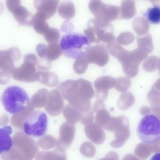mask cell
I'll use <instances>...</instances> for the list:
<instances>
[{
  "label": "cell",
  "mask_w": 160,
  "mask_h": 160,
  "mask_svg": "<svg viewBox=\"0 0 160 160\" xmlns=\"http://www.w3.org/2000/svg\"><path fill=\"white\" fill-rule=\"evenodd\" d=\"M12 129L10 126L0 128V155L11 150L13 141L11 137Z\"/></svg>",
  "instance_id": "obj_17"
},
{
  "label": "cell",
  "mask_w": 160,
  "mask_h": 160,
  "mask_svg": "<svg viewBox=\"0 0 160 160\" xmlns=\"http://www.w3.org/2000/svg\"><path fill=\"white\" fill-rule=\"evenodd\" d=\"M38 60L35 54H27L24 57V62L20 67L14 68L12 77L16 81L32 83L37 81V68Z\"/></svg>",
  "instance_id": "obj_6"
},
{
  "label": "cell",
  "mask_w": 160,
  "mask_h": 160,
  "mask_svg": "<svg viewBox=\"0 0 160 160\" xmlns=\"http://www.w3.org/2000/svg\"><path fill=\"white\" fill-rule=\"evenodd\" d=\"M116 83V79L110 76H104L97 79L94 82V86L98 101H104L109 95V89L115 87Z\"/></svg>",
  "instance_id": "obj_10"
},
{
  "label": "cell",
  "mask_w": 160,
  "mask_h": 160,
  "mask_svg": "<svg viewBox=\"0 0 160 160\" xmlns=\"http://www.w3.org/2000/svg\"><path fill=\"white\" fill-rule=\"evenodd\" d=\"M1 102L8 112L16 114L25 110L30 104L26 91L20 87H8L3 92Z\"/></svg>",
  "instance_id": "obj_2"
},
{
  "label": "cell",
  "mask_w": 160,
  "mask_h": 160,
  "mask_svg": "<svg viewBox=\"0 0 160 160\" xmlns=\"http://www.w3.org/2000/svg\"><path fill=\"white\" fill-rule=\"evenodd\" d=\"M48 122V117L45 112L33 111L26 116L22 124V129L28 137L39 138L46 133Z\"/></svg>",
  "instance_id": "obj_5"
},
{
  "label": "cell",
  "mask_w": 160,
  "mask_h": 160,
  "mask_svg": "<svg viewBox=\"0 0 160 160\" xmlns=\"http://www.w3.org/2000/svg\"><path fill=\"white\" fill-rule=\"evenodd\" d=\"M58 88L61 91L63 99L80 112H86L91 109L90 101L84 100L80 98L74 80H67L61 83L58 86Z\"/></svg>",
  "instance_id": "obj_7"
},
{
  "label": "cell",
  "mask_w": 160,
  "mask_h": 160,
  "mask_svg": "<svg viewBox=\"0 0 160 160\" xmlns=\"http://www.w3.org/2000/svg\"><path fill=\"white\" fill-rule=\"evenodd\" d=\"M148 1H150V2H151V1H152V0H148Z\"/></svg>",
  "instance_id": "obj_53"
},
{
  "label": "cell",
  "mask_w": 160,
  "mask_h": 160,
  "mask_svg": "<svg viewBox=\"0 0 160 160\" xmlns=\"http://www.w3.org/2000/svg\"><path fill=\"white\" fill-rule=\"evenodd\" d=\"M21 0H6V5L8 9L12 13V11L21 5Z\"/></svg>",
  "instance_id": "obj_45"
},
{
  "label": "cell",
  "mask_w": 160,
  "mask_h": 160,
  "mask_svg": "<svg viewBox=\"0 0 160 160\" xmlns=\"http://www.w3.org/2000/svg\"><path fill=\"white\" fill-rule=\"evenodd\" d=\"M151 2L155 6L160 7V0H152Z\"/></svg>",
  "instance_id": "obj_50"
},
{
  "label": "cell",
  "mask_w": 160,
  "mask_h": 160,
  "mask_svg": "<svg viewBox=\"0 0 160 160\" xmlns=\"http://www.w3.org/2000/svg\"><path fill=\"white\" fill-rule=\"evenodd\" d=\"M105 105H104L103 102L98 101L94 103V105H93V110L95 112H96L98 110H100L102 108H105Z\"/></svg>",
  "instance_id": "obj_48"
},
{
  "label": "cell",
  "mask_w": 160,
  "mask_h": 160,
  "mask_svg": "<svg viewBox=\"0 0 160 160\" xmlns=\"http://www.w3.org/2000/svg\"><path fill=\"white\" fill-rule=\"evenodd\" d=\"M94 115L93 110H90L86 112H82V117L80 122L85 126L92 123L94 121Z\"/></svg>",
  "instance_id": "obj_43"
},
{
  "label": "cell",
  "mask_w": 160,
  "mask_h": 160,
  "mask_svg": "<svg viewBox=\"0 0 160 160\" xmlns=\"http://www.w3.org/2000/svg\"><path fill=\"white\" fill-rule=\"evenodd\" d=\"M158 69H159V70L160 76V59H159L158 64Z\"/></svg>",
  "instance_id": "obj_52"
},
{
  "label": "cell",
  "mask_w": 160,
  "mask_h": 160,
  "mask_svg": "<svg viewBox=\"0 0 160 160\" xmlns=\"http://www.w3.org/2000/svg\"><path fill=\"white\" fill-rule=\"evenodd\" d=\"M133 27L134 31L139 35H144L149 31V23L147 20L142 17H137L133 21Z\"/></svg>",
  "instance_id": "obj_30"
},
{
  "label": "cell",
  "mask_w": 160,
  "mask_h": 160,
  "mask_svg": "<svg viewBox=\"0 0 160 160\" xmlns=\"http://www.w3.org/2000/svg\"><path fill=\"white\" fill-rule=\"evenodd\" d=\"M63 98L61 92L57 89L49 92L47 105L45 109L49 115L56 117L61 114L63 110Z\"/></svg>",
  "instance_id": "obj_9"
},
{
  "label": "cell",
  "mask_w": 160,
  "mask_h": 160,
  "mask_svg": "<svg viewBox=\"0 0 160 160\" xmlns=\"http://www.w3.org/2000/svg\"><path fill=\"white\" fill-rule=\"evenodd\" d=\"M46 16L40 12H37L33 16L32 26L34 30L38 33L44 35L47 30L49 28Z\"/></svg>",
  "instance_id": "obj_22"
},
{
  "label": "cell",
  "mask_w": 160,
  "mask_h": 160,
  "mask_svg": "<svg viewBox=\"0 0 160 160\" xmlns=\"http://www.w3.org/2000/svg\"><path fill=\"white\" fill-rule=\"evenodd\" d=\"M134 102V97L132 94L128 92H124L119 98L118 106L121 110H128L133 104Z\"/></svg>",
  "instance_id": "obj_34"
},
{
  "label": "cell",
  "mask_w": 160,
  "mask_h": 160,
  "mask_svg": "<svg viewBox=\"0 0 160 160\" xmlns=\"http://www.w3.org/2000/svg\"><path fill=\"white\" fill-rule=\"evenodd\" d=\"M76 127L68 122H65L60 127V138L57 142V147L66 150L73 142L76 133Z\"/></svg>",
  "instance_id": "obj_12"
},
{
  "label": "cell",
  "mask_w": 160,
  "mask_h": 160,
  "mask_svg": "<svg viewBox=\"0 0 160 160\" xmlns=\"http://www.w3.org/2000/svg\"><path fill=\"white\" fill-rule=\"evenodd\" d=\"M60 17L65 19H70L76 15V8L73 2L67 0L62 2L58 8Z\"/></svg>",
  "instance_id": "obj_25"
},
{
  "label": "cell",
  "mask_w": 160,
  "mask_h": 160,
  "mask_svg": "<svg viewBox=\"0 0 160 160\" xmlns=\"http://www.w3.org/2000/svg\"><path fill=\"white\" fill-rule=\"evenodd\" d=\"M85 57L88 64H94L100 67L105 66L110 59L107 49L101 45L90 48Z\"/></svg>",
  "instance_id": "obj_8"
},
{
  "label": "cell",
  "mask_w": 160,
  "mask_h": 160,
  "mask_svg": "<svg viewBox=\"0 0 160 160\" xmlns=\"http://www.w3.org/2000/svg\"><path fill=\"white\" fill-rule=\"evenodd\" d=\"M3 5L1 2H0V15L2 14L3 11Z\"/></svg>",
  "instance_id": "obj_51"
},
{
  "label": "cell",
  "mask_w": 160,
  "mask_h": 160,
  "mask_svg": "<svg viewBox=\"0 0 160 160\" xmlns=\"http://www.w3.org/2000/svg\"><path fill=\"white\" fill-rule=\"evenodd\" d=\"M59 81L58 76L53 72L38 70L37 81L40 83L52 88L58 85Z\"/></svg>",
  "instance_id": "obj_20"
},
{
  "label": "cell",
  "mask_w": 160,
  "mask_h": 160,
  "mask_svg": "<svg viewBox=\"0 0 160 160\" xmlns=\"http://www.w3.org/2000/svg\"><path fill=\"white\" fill-rule=\"evenodd\" d=\"M106 48L111 55L117 58L122 63L130 56V52L124 49L118 43L113 42L107 44Z\"/></svg>",
  "instance_id": "obj_19"
},
{
  "label": "cell",
  "mask_w": 160,
  "mask_h": 160,
  "mask_svg": "<svg viewBox=\"0 0 160 160\" xmlns=\"http://www.w3.org/2000/svg\"><path fill=\"white\" fill-rule=\"evenodd\" d=\"M88 64L85 58L78 59L73 64V69L78 75L84 74L87 70Z\"/></svg>",
  "instance_id": "obj_40"
},
{
  "label": "cell",
  "mask_w": 160,
  "mask_h": 160,
  "mask_svg": "<svg viewBox=\"0 0 160 160\" xmlns=\"http://www.w3.org/2000/svg\"><path fill=\"white\" fill-rule=\"evenodd\" d=\"M47 48V46L43 44H39L37 46V53L41 59H46Z\"/></svg>",
  "instance_id": "obj_46"
},
{
  "label": "cell",
  "mask_w": 160,
  "mask_h": 160,
  "mask_svg": "<svg viewBox=\"0 0 160 160\" xmlns=\"http://www.w3.org/2000/svg\"><path fill=\"white\" fill-rule=\"evenodd\" d=\"M96 113L97 114L95 117V123L104 129L109 123L112 116L105 107L98 110Z\"/></svg>",
  "instance_id": "obj_32"
},
{
  "label": "cell",
  "mask_w": 160,
  "mask_h": 160,
  "mask_svg": "<svg viewBox=\"0 0 160 160\" xmlns=\"http://www.w3.org/2000/svg\"><path fill=\"white\" fill-rule=\"evenodd\" d=\"M84 32L91 43L103 42L109 44L115 40L113 25L110 22H105L100 19L90 20L88 23L87 29L84 30Z\"/></svg>",
  "instance_id": "obj_3"
},
{
  "label": "cell",
  "mask_w": 160,
  "mask_h": 160,
  "mask_svg": "<svg viewBox=\"0 0 160 160\" xmlns=\"http://www.w3.org/2000/svg\"><path fill=\"white\" fill-rule=\"evenodd\" d=\"M103 5L104 3L101 0H91L89 2L88 8L96 18L100 16Z\"/></svg>",
  "instance_id": "obj_37"
},
{
  "label": "cell",
  "mask_w": 160,
  "mask_h": 160,
  "mask_svg": "<svg viewBox=\"0 0 160 160\" xmlns=\"http://www.w3.org/2000/svg\"><path fill=\"white\" fill-rule=\"evenodd\" d=\"M138 137L142 142L154 144L160 141V118L154 114L144 116L137 126Z\"/></svg>",
  "instance_id": "obj_4"
},
{
  "label": "cell",
  "mask_w": 160,
  "mask_h": 160,
  "mask_svg": "<svg viewBox=\"0 0 160 160\" xmlns=\"http://www.w3.org/2000/svg\"><path fill=\"white\" fill-rule=\"evenodd\" d=\"M11 13L13 14L15 20L20 25L25 26L32 25L33 15L24 6L20 5L15 8Z\"/></svg>",
  "instance_id": "obj_16"
},
{
  "label": "cell",
  "mask_w": 160,
  "mask_h": 160,
  "mask_svg": "<svg viewBox=\"0 0 160 160\" xmlns=\"http://www.w3.org/2000/svg\"><path fill=\"white\" fill-rule=\"evenodd\" d=\"M99 160H118V157L115 152L111 151L103 158Z\"/></svg>",
  "instance_id": "obj_47"
},
{
  "label": "cell",
  "mask_w": 160,
  "mask_h": 160,
  "mask_svg": "<svg viewBox=\"0 0 160 160\" xmlns=\"http://www.w3.org/2000/svg\"><path fill=\"white\" fill-rule=\"evenodd\" d=\"M148 56V52L139 48L132 51L130 52V59L139 65L143 60L146 59Z\"/></svg>",
  "instance_id": "obj_39"
},
{
  "label": "cell",
  "mask_w": 160,
  "mask_h": 160,
  "mask_svg": "<svg viewBox=\"0 0 160 160\" xmlns=\"http://www.w3.org/2000/svg\"><path fill=\"white\" fill-rule=\"evenodd\" d=\"M84 131L87 137L96 144H102L105 141V132L97 123H92L86 125L85 127Z\"/></svg>",
  "instance_id": "obj_14"
},
{
  "label": "cell",
  "mask_w": 160,
  "mask_h": 160,
  "mask_svg": "<svg viewBox=\"0 0 160 160\" xmlns=\"http://www.w3.org/2000/svg\"><path fill=\"white\" fill-rule=\"evenodd\" d=\"M97 18L100 19L107 22H110L117 19H120V7L104 3L100 16Z\"/></svg>",
  "instance_id": "obj_18"
},
{
  "label": "cell",
  "mask_w": 160,
  "mask_h": 160,
  "mask_svg": "<svg viewBox=\"0 0 160 160\" xmlns=\"http://www.w3.org/2000/svg\"><path fill=\"white\" fill-rule=\"evenodd\" d=\"M34 107L30 102L29 106L25 110L22 111L20 112L13 115L11 118V122L12 125L15 128L22 129V124L26 116L31 112L34 111Z\"/></svg>",
  "instance_id": "obj_27"
},
{
  "label": "cell",
  "mask_w": 160,
  "mask_h": 160,
  "mask_svg": "<svg viewBox=\"0 0 160 160\" xmlns=\"http://www.w3.org/2000/svg\"><path fill=\"white\" fill-rule=\"evenodd\" d=\"M134 39V37L132 33L126 32H122L117 38V42L122 45H128L131 44Z\"/></svg>",
  "instance_id": "obj_42"
},
{
  "label": "cell",
  "mask_w": 160,
  "mask_h": 160,
  "mask_svg": "<svg viewBox=\"0 0 160 160\" xmlns=\"http://www.w3.org/2000/svg\"><path fill=\"white\" fill-rule=\"evenodd\" d=\"M122 64L123 71L128 78H133L137 75L139 65L133 62L130 56Z\"/></svg>",
  "instance_id": "obj_29"
},
{
  "label": "cell",
  "mask_w": 160,
  "mask_h": 160,
  "mask_svg": "<svg viewBox=\"0 0 160 160\" xmlns=\"http://www.w3.org/2000/svg\"><path fill=\"white\" fill-rule=\"evenodd\" d=\"M120 7V19H129L136 13L135 2L133 0H122Z\"/></svg>",
  "instance_id": "obj_21"
},
{
  "label": "cell",
  "mask_w": 160,
  "mask_h": 160,
  "mask_svg": "<svg viewBox=\"0 0 160 160\" xmlns=\"http://www.w3.org/2000/svg\"><path fill=\"white\" fill-rule=\"evenodd\" d=\"M144 17L148 22L152 24L160 23V7L155 6L149 8L145 13Z\"/></svg>",
  "instance_id": "obj_33"
},
{
  "label": "cell",
  "mask_w": 160,
  "mask_h": 160,
  "mask_svg": "<svg viewBox=\"0 0 160 160\" xmlns=\"http://www.w3.org/2000/svg\"><path fill=\"white\" fill-rule=\"evenodd\" d=\"M57 140L52 135H47L43 136L38 141V145L45 150L52 149L56 146Z\"/></svg>",
  "instance_id": "obj_35"
},
{
  "label": "cell",
  "mask_w": 160,
  "mask_h": 160,
  "mask_svg": "<svg viewBox=\"0 0 160 160\" xmlns=\"http://www.w3.org/2000/svg\"><path fill=\"white\" fill-rule=\"evenodd\" d=\"M60 46L63 54L70 59L83 58L90 48L87 38L78 33H68L62 37Z\"/></svg>",
  "instance_id": "obj_1"
},
{
  "label": "cell",
  "mask_w": 160,
  "mask_h": 160,
  "mask_svg": "<svg viewBox=\"0 0 160 160\" xmlns=\"http://www.w3.org/2000/svg\"><path fill=\"white\" fill-rule=\"evenodd\" d=\"M137 42L138 43V48L148 53H151L153 51L154 46L151 35L148 34L142 37H137Z\"/></svg>",
  "instance_id": "obj_31"
},
{
  "label": "cell",
  "mask_w": 160,
  "mask_h": 160,
  "mask_svg": "<svg viewBox=\"0 0 160 160\" xmlns=\"http://www.w3.org/2000/svg\"><path fill=\"white\" fill-rule=\"evenodd\" d=\"M21 52L16 48L8 50L0 51V70L13 71L15 62L20 59Z\"/></svg>",
  "instance_id": "obj_11"
},
{
  "label": "cell",
  "mask_w": 160,
  "mask_h": 160,
  "mask_svg": "<svg viewBox=\"0 0 160 160\" xmlns=\"http://www.w3.org/2000/svg\"><path fill=\"white\" fill-rule=\"evenodd\" d=\"M38 158L40 160H67L66 150L57 147L54 151L41 152Z\"/></svg>",
  "instance_id": "obj_26"
},
{
  "label": "cell",
  "mask_w": 160,
  "mask_h": 160,
  "mask_svg": "<svg viewBox=\"0 0 160 160\" xmlns=\"http://www.w3.org/2000/svg\"><path fill=\"white\" fill-rule=\"evenodd\" d=\"M130 85V80L128 78L123 77L117 79L115 88L119 92H125L129 89Z\"/></svg>",
  "instance_id": "obj_41"
},
{
  "label": "cell",
  "mask_w": 160,
  "mask_h": 160,
  "mask_svg": "<svg viewBox=\"0 0 160 160\" xmlns=\"http://www.w3.org/2000/svg\"><path fill=\"white\" fill-rule=\"evenodd\" d=\"M76 88L78 94L82 99L90 101L95 93L92 84L88 80L80 79L75 81Z\"/></svg>",
  "instance_id": "obj_15"
},
{
  "label": "cell",
  "mask_w": 160,
  "mask_h": 160,
  "mask_svg": "<svg viewBox=\"0 0 160 160\" xmlns=\"http://www.w3.org/2000/svg\"><path fill=\"white\" fill-rule=\"evenodd\" d=\"M59 30L55 28H49L44 34V38L49 43H57L60 38Z\"/></svg>",
  "instance_id": "obj_38"
},
{
  "label": "cell",
  "mask_w": 160,
  "mask_h": 160,
  "mask_svg": "<svg viewBox=\"0 0 160 160\" xmlns=\"http://www.w3.org/2000/svg\"><path fill=\"white\" fill-rule=\"evenodd\" d=\"M62 54L61 46L57 43H49L47 46L46 60L50 62L56 61Z\"/></svg>",
  "instance_id": "obj_28"
},
{
  "label": "cell",
  "mask_w": 160,
  "mask_h": 160,
  "mask_svg": "<svg viewBox=\"0 0 160 160\" xmlns=\"http://www.w3.org/2000/svg\"><path fill=\"white\" fill-rule=\"evenodd\" d=\"M49 93L48 90L45 88L38 90L32 97L30 101L31 104L37 109L45 107L48 102Z\"/></svg>",
  "instance_id": "obj_24"
},
{
  "label": "cell",
  "mask_w": 160,
  "mask_h": 160,
  "mask_svg": "<svg viewBox=\"0 0 160 160\" xmlns=\"http://www.w3.org/2000/svg\"><path fill=\"white\" fill-rule=\"evenodd\" d=\"M60 0H34V6L38 12L45 15L47 19L51 18L56 13Z\"/></svg>",
  "instance_id": "obj_13"
},
{
  "label": "cell",
  "mask_w": 160,
  "mask_h": 160,
  "mask_svg": "<svg viewBox=\"0 0 160 160\" xmlns=\"http://www.w3.org/2000/svg\"><path fill=\"white\" fill-rule=\"evenodd\" d=\"M12 71L2 70L0 72V84L6 85L10 81Z\"/></svg>",
  "instance_id": "obj_44"
},
{
  "label": "cell",
  "mask_w": 160,
  "mask_h": 160,
  "mask_svg": "<svg viewBox=\"0 0 160 160\" xmlns=\"http://www.w3.org/2000/svg\"><path fill=\"white\" fill-rule=\"evenodd\" d=\"M63 114L67 122L72 125L80 122L82 117V112L70 104L66 105L63 110Z\"/></svg>",
  "instance_id": "obj_23"
},
{
  "label": "cell",
  "mask_w": 160,
  "mask_h": 160,
  "mask_svg": "<svg viewBox=\"0 0 160 160\" xmlns=\"http://www.w3.org/2000/svg\"><path fill=\"white\" fill-rule=\"evenodd\" d=\"M80 152L86 158H93L96 154V150L95 146L89 142H85L81 145Z\"/></svg>",
  "instance_id": "obj_36"
},
{
  "label": "cell",
  "mask_w": 160,
  "mask_h": 160,
  "mask_svg": "<svg viewBox=\"0 0 160 160\" xmlns=\"http://www.w3.org/2000/svg\"><path fill=\"white\" fill-rule=\"evenodd\" d=\"M150 160H160V153L155 154L152 156Z\"/></svg>",
  "instance_id": "obj_49"
}]
</instances>
